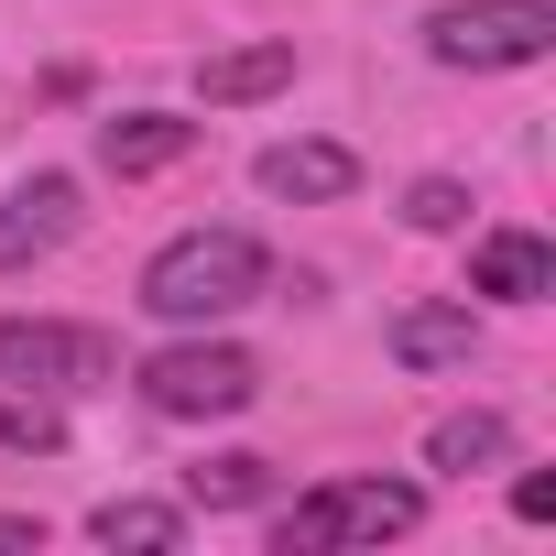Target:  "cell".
<instances>
[{
    "label": "cell",
    "mask_w": 556,
    "mask_h": 556,
    "mask_svg": "<svg viewBox=\"0 0 556 556\" xmlns=\"http://www.w3.org/2000/svg\"><path fill=\"white\" fill-rule=\"evenodd\" d=\"M262 295H273V251L251 229H175L142 262V317H164V328H218Z\"/></svg>",
    "instance_id": "obj_1"
},
{
    "label": "cell",
    "mask_w": 556,
    "mask_h": 556,
    "mask_svg": "<svg viewBox=\"0 0 556 556\" xmlns=\"http://www.w3.org/2000/svg\"><path fill=\"white\" fill-rule=\"evenodd\" d=\"M426 523V491L415 480H317V491H295L285 513H273V556H339V545H393V534H415Z\"/></svg>",
    "instance_id": "obj_2"
},
{
    "label": "cell",
    "mask_w": 556,
    "mask_h": 556,
    "mask_svg": "<svg viewBox=\"0 0 556 556\" xmlns=\"http://www.w3.org/2000/svg\"><path fill=\"white\" fill-rule=\"evenodd\" d=\"M142 404L175 415V426H207V415H251L262 404V361L240 339H207V328H175V350H153L142 371Z\"/></svg>",
    "instance_id": "obj_3"
},
{
    "label": "cell",
    "mask_w": 556,
    "mask_h": 556,
    "mask_svg": "<svg viewBox=\"0 0 556 556\" xmlns=\"http://www.w3.org/2000/svg\"><path fill=\"white\" fill-rule=\"evenodd\" d=\"M426 55L469 66V77L545 66L556 55V0H447V12H426Z\"/></svg>",
    "instance_id": "obj_4"
},
{
    "label": "cell",
    "mask_w": 556,
    "mask_h": 556,
    "mask_svg": "<svg viewBox=\"0 0 556 556\" xmlns=\"http://www.w3.org/2000/svg\"><path fill=\"white\" fill-rule=\"evenodd\" d=\"M121 371L110 328H77V317H0V382L12 393H99Z\"/></svg>",
    "instance_id": "obj_5"
},
{
    "label": "cell",
    "mask_w": 556,
    "mask_h": 556,
    "mask_svg": "<svg viewBox=\"0 0 556 556\" xmlns=\"http://www.w3.org/2000/svg\"><path fill=\"white\" fill-rule=\"evenodd\" d=\"M77 229H88V186H77V175H34V186H12V197H0V273H23V262L66 251Z\"/></svg>",
    "instance_id": "obj_6"
},
{
    "label": "cell",
    "mask_w": 556,
    "mask_h": 556,
    "mask_svg": "<svg viewBox=\"0 0 556 556\" xmlns=\"http://www.w3.org/2000/svg\"><path fill=\"white\" fill-rule=\"evenodd\" d=\"M251 186L285 197V207H339V197L361 186V153H350V142H273V153L251 164Z\"/></svg>",
    "instance_id": "obj_7"
},
{
    "label": "cell",
    "mask_w": 556,
    "mask_h": 556,
    "mask_svg": "<svg viewBox=\"0 0 556 556\" xmlns=\"http://www.w3.org/2000/svg\"><path fill=\"white\" fill-rule=\"evenodd\" d=\"M469 295L545 306V295H556V251H545L534 229H480V240H469Z\"/></svg>",
    "instance_id": "obj_8"
},
{
    "label": "cell",
    "mask_w": 556,
    "mask_h": 556,
    "mask_svg": "<svg viewBox=\"0 0 556 556\" xmlns=\"http://www.w3.org/2000/svg\"><path fill=\"white\" fill-rule=\"evenodd\" d=\"M393 361H404V371H469V361H480V317L447 306V295H415V306L393 317Z\"/></svg>",
    "instance_id": "obj_9"
},
{
    "label": "cell",
    "mask_w": 556,
    "mask_h": 556,
    "mask_svg": "<svg viewBox=\"0 0 556 556\" xmlns=\"http://www.w3.org/2000/svg\"><path fill=\"white\" fill-rule=\"evenodd\" d=\"M197 153V121H175V110H121V121H99V164L131 186V175H164V164H186Z\"/></svg>",
    "instance_id": "obj_10"
},
{
    "label": "cell",
    "mask_w": 556,
    "mask_h": 556,
    "mask_svg": "<svg viewBox=\"0 0 556 556\" xmlns=\"http://www.w3.org/2000/svg\"><path fill=\"white\" fill-rule=\"evenodd\" d=\"M273 88H295V45H285V34H273V45H229V55L197 66V99H207V110H251V99H273Z\"/></svg>",
    "instance_id": "obj_11"
},
{
    "label": "cell",
    "mask_w": 556,
    "mask_h": 556,
    "mask_svg": "<svg viewBox=\"0 0 556 556\" xmlns=\"http://www.w3.org/2000/svg\"><path fill=\"white\" fill-rule=\"evenodd\" d=\"M502 458H513V426H502L491 404H469V415H437V426H426V469H458V480H469V469H502Z\"/></svg>",
    "instance_id": "obj_12"
},
{
    "label": "cell",
    "mask_w": 556,
    "mask_h": 556,
    "mask_svg": "<svg viewBox=\"0 0 556 556\" xmlns=\"http://www.w3.org/2000/svg\"><path fill=\"white\" fill-rule=\"evenodd\" d=\"M262 491H273V458H251V447H229V458H197V469H186V502H197V513H251Z\"/></svg>",
    "instance_id": "obj_13"
},
{
    "label": "cell",
    "mask_w": 556,
    "mask_h": 556,
    "mask_svg": "<svg viewBox=\"0 0 556 556\" xmlns=\"http://www.w3.org/2000/svg\"><path fill=\"white\" fill-rule=\"evenodd\" d=\"M99 545H142V556H175L186 545V502H99L88 513Z\"/></svg>",
    "instance_id": "obj_14"
},
{
    "label": "cell",
    "mask_w": 556,
    "mask_h": 556,
    "mask_svg": "<svg viewBox=\"0 0 556 556\" xmlns=\"http://www.w3.org/2000/svg\"><path fill=\"white\" fill-rule=\"evenodd\" d=\"M0 447L55 458V447H66V415H55V393H12V382H0Z\"/></svg>",
    "instance_id": "obj_15"
},
{
    "label": "cell",
    "mask_w": 556,
    "mask_h": 556,
    "mask_svg": "<svg viewBox=\"0 0 556 556\" xmlns=\"http://www.w3.org/2000/svg\"><path fill=\"white\" fill-rule=\"evenodd\" d=\"M404 218H415V229H458V218H469V186H458V175H415V186H404Z\"/></svg>",
    "instance_id": "obj_16"
},
{
    "label": "cell",
    "mask_w": 556,
    "mask_h": 556,
    "mask_svg": "<svg viewBox=\"0 0 556 556\" xmlns=\"http://www.w3.org/2000/svg\"><path fill=\"white\" fill-rule=\"evenodd\" d=\"M513 513H523V523H556V480L523 469V480H513Z\"/></svg>",
    "instance_id": "obj_17"
},
{
    "label": "cell",
    "mask_w": 556,
    "mask_h": 556,
    "mask_svg": "<svg viewBox=\"0 0 556 556\" xmlns=\"http://www.w3.org/2000/svg\"><path fill=\"white\" fill-rule=\"evenodd\" d=\"M0 545H23V556H34V545H45V513H0Z\"/></svg>",
    "instance_id": "obj_18"
}]
</instances>
